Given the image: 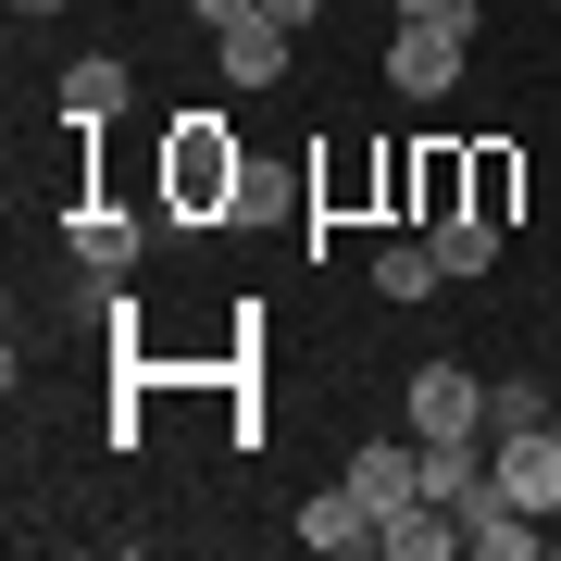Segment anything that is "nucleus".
<instances>
[{
    "label": "nucleus",
    "mask_w": 561,
    "mask_h": 561,
    "mask_svg": "<svg viewBox=\"0 0 561 561\" xmlns=\"http://www.w3.org/2000/svg\"><path fill=\"white\" fill-rule=\"evenodd\" d=\"M486 474H500V500H524V512H561V424H512V437H486Z\"/></svg>",
    "instance_id": "nucleus-1"
},
{
    "label": "nucleus",
    "mask_w": 561,
    "mask_h": 561,
    "mask_svg": "<svg viewBox=\"0 0 561 561\" xmlns=\"http://www.w3.org/2000/svg\"><path fill=\"white\" fill-rule=\"evenodd\" d=\"M225 38V88H275L287 76V25L275 13H238V25H213Z\"/></svg>",
    "instance_id": "nucleus-8"
},
{
    "label": "nucleus",
    "mask_w": 561,
    "mask_h": 561,
    "mask_svg": "<svg viewBox=\"0 0 561 561\" xmlns=\"http://www.w3.org/2000/svg\"><path fill=\"white\" fill-rule=\"evenodd\" d=\"M300 549H375V512H362V486H324V500H300Z\"/></svg>",
    "instance_id": "nucleus-10"
},
{
    "label": "nucleus",
    "mask_w": 561,
    "mask_h": 561,
    "mask_svg": "<svg viewBox=\"0 0 561 561\" xmlns=\"http://www.w3.org/2000/svg\"><path fill=\"white\" fill-rule=\"evenodd\" d=\"M512 187H524V162H512V150H486V162H474V213L500 225V213H512Z\"/></svg>",
    "instance_id": "nucleus-16"
},
{
    "label": "nucleus",
    "mask_w": 561,
    "mask_h": 561,
    "mask_svg": "<svg viewBox=\"0 0 561 561\" xmlns=\"http://www.w3.org/2000/svg\"><path fill=\"white\" fill-rule=\"evenodd\" d=\"M175 201L187 213L238 201V150H225V125H187V138H175Z\"/></svg>",
    "instance_id": "nucleus-6"
},
{
    "label": "nucleus",
    "mask_w": 561,
    "mask_h": 561,
    "mask_svg": "<svg viewBox=\"0 0 561 561\" xmlns=\"http://www.w3.org/2000/svg\"><path fill=\"white\" fill-rule=\"evenodd\" d=\"M461 549H486V561H537V512L524 500H500V474L461 500Z\"/></svg>",
    "instance_id": "nucleus-5"
},
{
    "label": "nucleus",
    "mask_w": 561,
    "mask_h": 561,
    "mask_svg": "<svg viewBox=\"0 0 561 561\" xmlns=\"http://www.w3.org/2000/svg\"><path fill=\"white\" fill-rule=\"evenodd\" d=\"M138 250H150V225H138V213H88V225H76V262H101V275H125Z\"/></svg>",
    "instance_id": "nucleus-13"
},
{
    "label": "nucleus",
    "mask_w": 561,
    "mask_h": 561,
    "mask_svg": "<svg viewBox=\"0 0 561 561\" xmlns=\"http://www.w3.org/2000/svg\"><path fill=\"white\" fill-rule=\"evenodd\" d=\"M375 549H387V561H449V549H461V512H449V500H412V512L375 524Z\"/></svg>",
    "instance_id": "nucleus-9"
},
{
    "label": "nucleus",
    "mask_w": 561,
    "mask_h": 561,
    "mask_svg": "<svg viewBox=\"0 0 561 561\" xmlns=\"http://www.w3.org/2000/svg\"><path fill=\"white\" fill-rule=\"evenodd\" d=\"M350 486H362V512H375V524L412 512V500H424V437H375V449L350 461Z\"/></svg>",
    "instance_id": "nucleus-4"
},
{
    "label": "nucleus",
    "mask_w": 561,
    "mask_h": 561,
    "mask_svg": "<svg viewBox=\"0 0 561 561\" xmlns=\"http://www.w3.org/2000/svg\"><path fill=\"white\" fill-rule=\"evenodd\" d=\"M424 250H437V275H449V287L500 275V225H486V213H437V225H424Z\"/></svg>",
    "instance_id": "nucleus-7"
},
{
    "label": "nucleus",
    "mask_w": 561,
    "mask_h": 561,
    "mask_svg": "<svg viewBox=\"0 0 561 561\" xmlns=\"http://www.w3.org/2000/svg\"><path fill=\"white\" fill-rule=\"evenodd\" d=\"M375 287H387V300H424V287H449V275H437L424 238H387V250H375Z\"/></svg>",
    "instance_id": "nucleus-14"
},
{
    "label": "nucleus",
    "mask_w": 561,
    "mask_h": 561,
    "mask_svg": "<svg viewBox=\"0 0 561 561\" xmlns=\"http://www.w3.org/2000/svg\"><path fill=\"white\" fill-rule=\"evenodd\" d=\"M262 13H275V25H312V13H324V0H262Z\"/></svg>",
    "instance_id": "nucleus-19"
},
{
    "label": "nucleus",
    "mask_w": 561,
    "mask_h": 561,
    "mask_svg": "<svg viewBox=\"0 0 561 561\" xmlns=\"http://www.w3.org/2000/svg\"><path fill=\"white\" fill-rule=\"evenodd\" d=\"M474 486H486V437H424V500H474Z\"/></svg>",
    "instance_id": "nucleus-11"
},
{
    "label": "nucleus",
    "mask_w": 561,
    "mask_h": 561,
    "mask_svg": "<svg viewBox=\"0 0 561 561\" xmlns=\"http://www.w3.org/2000/svg\"><path fill=\"white\" fill-rule=\"evenodd\" d=\"M400 25H449V38H474V0H400Z\"/></svg>",
    "instance_id": "nucleus-17"
},
{
    "label": "nucleus",
    "mask_w": 561,
    "mask_h": 561,
    "mask_svg": "<svg viewBox=\"0 0 561 561\" xmlns=\"http://www.w3.org/2000/svg\"><path fill=\"white\" fill-rule=\"evenodd\" d=\"M187 13H201V25H238V13H262V0H187Z\"/></svg>",
    "instance_id": "nucleus-18"
},
{
    "label": "nucleus",
    "mask_w": 561,
    "mask_h": 561,
    "mask_svg": "<svg viewBox=\"0 0 561 561\" xmlns=\"http://www.w3.org/2000/svg\"><path fill=\"white\" fill-rule=\"evenodd\" d=\"M512 424H561L537 375H512V387H486V437H512Z\"/></svg>",
    "instance_id": "nucleus-15"
},
{
    "label": "nucleus",
    "mask_w": 561,
    "mask_h": 561,
    "mask_svg": "<svg viewBox=\"0 0 561 561\" xmlns=\"http://www.w3.org/2000/svg\"><path fill=\"white\" fill-rule=\"evenodd\" d=\"M412 437H486V387L461 362H424L412 375Z\"/></svg>",
    "instance_id": "nucleus-2"
},
{
    "label": "nucleus",
    "mask_w": 561,
    "mask_h": 561,
    "mask_svg": "<svg viewBox=\"0 0 561 561\" xmlns=\"http://www.w3.org/2000/svg\"><path fill=\"white\" fill-rule=\"evenodd\" d=\"M13 13H62V0H13Z\"/></svg>",
    "instance_id": "nucleus-20"
},
{
    "label": "nucleus",
    "mask_w": 561,
    "mask_h": 561,
    "mask_svg": "<svg viewBox=\"0 0 561 561\" xmlns=\"http://www.w3.org/2000/svg\"><path fill=\"white\" fill-rule=\"evenodd\" d=\"M125 88H138L125 62H76V76H62V125H113V113H125Z\"/></svg>",
    "instance_id": "nucleus-12"
},
{
    "label": "nucleus",
    "mask_w": 561,
    "mask_h": 561,
    "mask_svg": "<svg viewBox=\"0 0 561 561\" xmlns=\"http://www.w3.org/2000/svg\"><path fill=\"white\" fill-rule=\"evenodd\" d=\"M387 88H400V101H449L461 88V38L449 25H400V38H387Z\"/></svg>",
    "instance_id": "nucleus-3"
}]
</instances>
